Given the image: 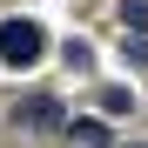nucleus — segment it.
Instances as JSON below:
<instances>
[{"label":"nucleus","instance_id":"nucleus-6","mask_svg":"<svg viewBox=\"0 0 148 148\" xmlns=\"http://www.w3.org/2000/svg\"><path fill=\"white\" fill-rule=\"evenodd\" d=\"M121 54H128L135 67H148V34H141V40H121Z\"/></svg>","mask_w":148,"mask_h":148},{"label":"nucleus","instance_id":"nucleus-5","mask_svg":"<svg viewBox=\"0 0 148 148\" xmlns=\"http://www.w3.org/2000/svg\"><path fill=\"white\" fill-rule=\"evenodd\" d=\"M101 108H108V114H128V108H135V94H128V88H114V94H101Z\"/></svg>","mask_w":148,"mask_h":148},{"label":"nucleus","instance_id":"nucleus-2","mask_svg":"<svg viewBox=\"0 0 148 148\" xmlns=\"http://www.w3.org/2000/svg\"><path fill=\"white\" fill-rule=\"evenodd\" d=\"M14 128H27V135H54V128H67V108L54 101V94H34V101L14 108Z\"/></svg>","mask_w":148,"mask_h":148},{"label":"nucleus","instance_id":"nucleus-3","mask_svg":"<svg viewBox=\"0 0 148 148\" xmlns=\"http://www.w3.org/2000/svg\"><path fill=\"white\" fill-rule=\"evenodd\" d=\"M67 128H74V141H88V148H108V128H101V121H67Z\"/></svg>","mask_w":148,"mask_h":148},{"label":"nucleus","instance_id":"nucleus-4","mask_svg":"<svg viewBox=\"0 0 148 148\" xmlns=\"http://www.w3.org/2000/svg\"><path fill=\"white\" fill-rule=\"evenodd\" d=\"M121 27H135V34H148V0H121Z\"/></svg>","mask_w":148,"mask_h":148},{"label":"nucleus","instance_id":"nucleus-1","mask_svg":"<svg viewBox=\"0 0 148 148\" xmlns=\"http://www.w3.org/2000/svg\"><path fill=\"white\" fill-rule=\"evenodd\" d=\"M40 54H47V34L34 20H7V27H0V61L7 67H34Z\"/></svg>","mask_w":148,"mask_h":148}]
</instances>
